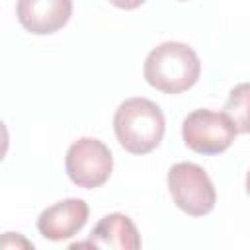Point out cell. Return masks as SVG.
<instances>
[{
    "label": "cell",
    "mask_w": 250,
    "mask_h": 250,
    "mask_svg": "<svg viewBox=\"0 0 250 250\" xmlns=\"http://www.w3.org/2000/svg\"><path fill=\"white\" fill-rule=\"evenodd\" d=\"M88 203L80 197H68L43 209L37 217V230L53 242L72 238L80 232L88 221Z\"/></svg>",
    "instance_id": "6"
},
{
    "label": "cell",
    "mask_w": 250,
    "mask_h": 250,
    "mask_svg": "<svg viewBox=\"0 0 250 250\" xmlns=\"http://www.w3.org/2000/svg\"><path fill=\"white\" fill-rule=\"evenodd\" d=\"M145 0H109V4H113L115 8H121V10H135Z\"/></svg>",
    "instance_id": "10"
},
{
    "label": "cell",
    "mask_w": 250,
    "mask_h": 250,
    "mask_svg": "<svg viewBox=\"0 0 250 250\" xmlns=\"http://www.w3.org/2000/svg\"><path fill=\"white\" fill-rule=\"evenodd\" d=\"M236 133V125L225 111L193 109L182 121V139L186 146L199 154L225 152L232 145Z\"/></svg>",
    "instance_id": "4"
},
{
    "label": "cell",
    "mask_w": 250,
    "mask_h": 250,
    "mask_svg": "<svg viewBox=\"0 0 250 250\" xmlns=\"http://www.w3.org/2000/svg\"><path fill=\"white\" fill-rule=\"evenodd\" d=\"M182 2H186V0H182Z\"/></svg>",
    "instance_id": "12"
},
{
    "label": "cell",
    "mask_w": 250,
    "mask_h": 250,
    "mask_svg": "<svg viewBox=\"0 0 250 250\" xmlns=\"http://www.w3.org/2000/svg\"><path fill=\"white\" fill-rule=\"evenodd\" d=\"M201 74L197 53L180 41H164L156 45L145 59V80L162 94H180L195 86Z\"/></svg>",
    "instance_id": "1"
},
{
    "label": "cell",
    "mask_w": 250,
    "mask_h": 250,
    "mask_svg": "<svg viewBox=\"0 0 250 250\" xmlns=\"http://www.w3.org/2000/svg\"><path fill=\"white\" fill-rule=\"evenodd\" d=\"M113 131L127 152L146 154L160 145L166 131V119L154 102L146 98H129L115 109Z\"/></svg>",
    "instance_id": "2"
},
{
    "label": "cell",
    "mask_w": 250,
    "mask_h": 250,
    "mask_svg": "<svg viewBox=\"0 0 250 250\" xmlns=\"http://www.w3.org/2000/svg\"><path fill=\"white\" fill-rule=\"evenodd\" d=\"M225 113L232 119L238 133H250V82L236 84L229 92Z\"/></svg>",
    "instance_id": "9"
},
{
    "label": "cell",
    "mask_w": 250,
    "mask_h": 250,
    "mask_svg": "<svg viewBox=\"0 0 250 250\" xmlns=\"http://www.w3.org/2000/svg\"><path fill=\"white\" fill-rule=\"evenodd\" d=\"M64 168L72 184L84 189H94L109 180L113 170V156L100 139L82 137L68 146Z\"/></svg>",
    "instance_id": "5"
},
{
    "label": "cell",
    "mask_w": 250,
    "mask_h": 250,
    "mask_svg": "<svg viewBox=\"0 0 250 250\" xmlns=\"http://www.w3.org/2000/svg\"><path fill=\"white\" fill-rule=\"evenodd\" d=\"M168 191L178 209L191 217H203L213 211L217 191L209 174L193 162H178L168 170Z\"/></svg>",
    "instance_id": "3"
},
{
    "label": "cell",
    "mask_w": 250,
    "mask_h": 250,
    "mask_svg": "<svg viewBox=\"0 0 250 250\" xmlns=\"http://www.w3.org/2000/svg\"><path fill=\"white\" fill-rule=\"evenodd\" d=\"M115 248V250H139L141 234L135 223L123 213H109L98 221L86 242H76L72 248Z\"/></svg>",
    "instance_id": "8"
},
{
    "label": "cell",
    "mask_w": 250,
    "mask_h": 250,
    "mask_svg": "<svg viewBox=\"0 0 250 250\" xmlns=\"http://www.w3.org/2000/svg\"><path fill=\"white\" fill-rule=\"evenodd\" d=\"M246 193L250 195V170H248V174H246Z\"/></svg>",
    "instance_id": "11"
},
{
    "label": "cell",
    "mask_w": 250,
    "mask_h": 250,
    "mask_svg": "<svg viewBox=\"0 0 250 250\" xmlns=\"http://www.w3.org/2000/svg\"><path fill=\"white\" fill-rule=\"evenodd\" d=\"M20 25L33 35H49L64 27L72 16V0H18Z\"/></svg>",
    "instance_id": "7"
}]
</instances>
